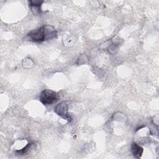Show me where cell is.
I'll list each match as a JSON object with an SVG mask.
<instances>
[{
  "mask_svg": "<svg viewBox=\"0 0 159 159\" xmlns=\"http://www.w3.org/2000/svg\"><path fill=\"white\" fill-rule=\"evenodd\" d=\"M39 98L43 104L50 105L58 100L59 96L54 91L46 89L40 93Z\"/></svg>",
  "mask_w": 159,
  "mask_h": 159,
  "instance_id": "2",
  "label": "cell"
},
{
  "mask_svg": "<svg viewBox=\"0 0 159 159\" xmlns=\"http://www.w3.org/2000/svg\"><path fill=\"white\" fill-rule=\"evenodd\" d=\"M57 37V31L51 25H45L31 30L26 36L27 40L34 42H41L51 40Z\"/></svg>",
  "mask_w": 159,
  "mask_h": 159,
  "instance_id": "1",
  "label": "cell"
},
{
  "mask_svg": "<svg viewBox=\"0 0 159 159\" xmlns=\"http://www.w3.org/2000/svg\"><path fill=\"white\" fill-rule=\"evenodd\" d=\"M131 150L134 156L136 158H140L143 153V148L136 143L133 142L131 145Z\"/></svg>",
  "mask_w": 159,
  "mask_h": 159,
  "instance_id": "4",
  "label": "cell"
},
{
  "mask_svg": "<svg viewBox=\"0 0 159 159\" xmlns=\"http://www.w3.org/2000/svg\"><path fill=\"white\" fill-rule=\"evenodd\" d=\"M30 6L32 8V12L35 14H40V6L43 1H30Z\"/></svg>",
  "mask_w": 159,
  "mask_h": 159,
  "instance_id": "5",
  "label": "cell"
},
{
  "mask_svg": "<svg viewBox=\"0 0 159 159\" xmlns=\"http://www.w3.org/2000/svg\"><path fill=\"white\" fill-rule=\"evenodd\" d=\"M55 111L58 115L60 116L63 118L67 119L69 121L71 120V117L68 113V107L65 102H61L58 104L55 107Z\"/></svg>",
  "mask_w": 159,
  "mask_h": 159,
  "instance_id": "3",
  "label": "cell"
}]
</instances>
